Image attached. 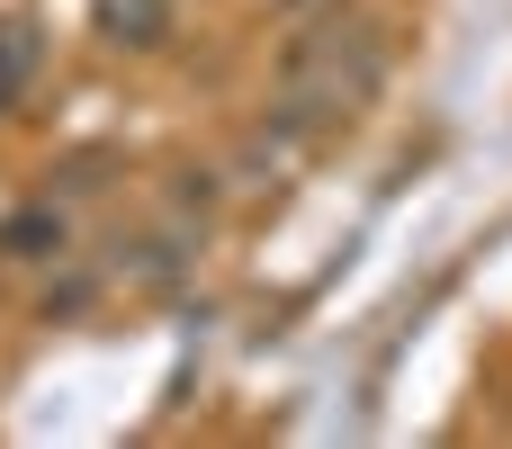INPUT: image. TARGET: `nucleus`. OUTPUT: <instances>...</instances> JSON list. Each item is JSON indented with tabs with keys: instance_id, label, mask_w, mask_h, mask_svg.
I'll return each mask as SVG.
<instances>
[{
	"instance_id": "1",
	"label": "nucleus",
	"mask_w": 512,
	"mask_h": 449,
	"mask_svg": "<svg viewBox=\"0 0 512 449\" xmlns=\"http://www.w3.org/2000/svg\"><path fill=\"white\" fill-rule=\"evenodd\" d=\"M378 90V36L369 27H315L279 54V117H333Z\"/></svg>"
},
{
	"instance_id": "2",
	"label": "nucleus",
	"mask_w": 512,
	"mask_h": 449,
	"mask_svg": "<svg viewBox=\"0 0 512 449\" xmlns=\"http://www.w3.org/2000/svg\"><path fill=\"white\" fill-rule=\"evenodd\" d=\"M162 27H171V0H99V36L117 45H162Z\"/></svg>"
},
{
	"instance_id": "3",
	"label": "nucleus",
	"mask_w": 512,
	"mask_h": 449,
	"mask_svg": "<svg viewBox=\"0 0 512 449\" xmlns=\"http://www.w3.org/2000/svg\"><path fill=\"white\" fill-rule=\"evenodd\" d=\"M0 252H9V261H45V252H63V216H54V207L9 216V225H0Z\"/></svg>"
},
{
	"instance_id": "4",
	"label": "nucleus",
	"mask_w": 512,
	"mask_h": 449,
	"mask_svg": "<svg viewBox=\"0 0 512 449\" xmlns=\"http://www.w3.org/2000/svg\"><path fill=\"white\" fill-rule=\"evenodd\" d=\"M27 63H36V36H27V27H0V99L27 81Z\"/></svg>"
}]
</instances>
